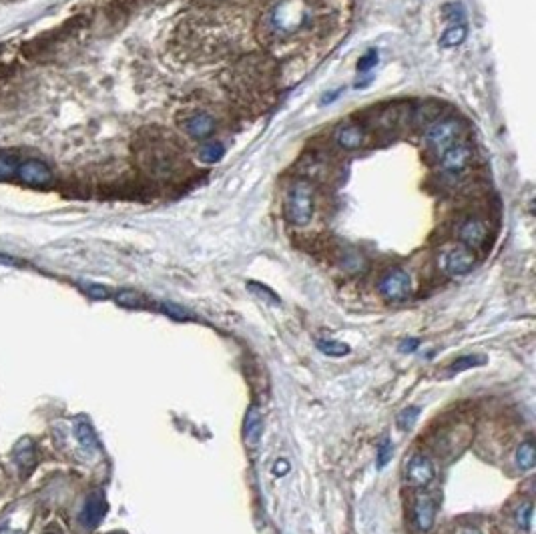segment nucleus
Masks as SVG:
<instances>
[{"mask_svg": "<svg viewBox=\"0 0 536 534\" xmlns=\"http://www.w3.org/2000/svg\"><path fill=\"white\" fill-rule=\"evenodd\" d=\"M418 416H420V408H418V406H408V408L402 410L400 416H398V428H400V430H410V428L416 424Z\"/></svg>", "mask_w": 536, "mask_h": 534, "instance_id": "obj_24", "label": "nucleus"}, {"mask_svg": "<svg viewBox=\"0 0 536 534\" xmlns=\"http://www.w3.org/2000/svg\"><path fill=\"white\" fill-rule=\"evenodd\" d=\"M287 470H289V464H287V462H285V460L275 462V466H273V474H275V476L287 474Z\"/></svg>", "mask_w": 536, "mask_h": 534, "instance_id": "obj_32", "label": "nucleus"}, {"mask_svg": "<svg viewBox=\"0 0 536 534\" xmlns=\"http://www.w3.org/2000/svg\"><path fill=\"white\" fill-rule=\"evenodd\" d=\"M20 161L13 153H0V179H11L18 173Z\"/></svg>", "mask_w": 536, "mask_h": 534, "instance_id": "obj_22", "label": "nucleus"}, {"mask_svg": "<svg viewBox=\"0 0 536 534\" xmlns=\"http://www.w3.org/2000/svg\"><path fill=\"white\" fill-rule=\"evenodd\" d=\"M75 436L76 440L81 442V446H85V448L97 446V434H95L89 422H85V420H78L75 424Z\"/></svg>", "mask_w": 536, "mask_h": 534, "instance_id": "obj_20", "label": "nucleus"}, {"mask_svg": "<svg viewBox=\"0 0 536 534\" xmlns=\"http://www.w3.org/2000/svg\"><path fill=\"white\" fill-rule=\"evenodd\" d=\"M161 310H163L167 315H171L173 320H191V315L189 313L185 312L183 308H179V306H175V303H161Z\"/></svg>", "mask_w": 536, "mask_h": 534, "instance_id": "obj_28", "label": "nucleus"}, {"mask_svg": "<svg viewBox=\"0 0 536 534\" xmlns=\"http://www.w3.org/2000/svg\"><path fill=\"white\" fill-rule=\"evenodd\" d=\"M336 143L343 151H356L364 145V131L357 125H342L336 131Z\"/></svg>", "mask_w": 536, "mask_h": 534, "instance_id": "obj_15", "label": "nucleus"}, {"mask_svg": "<svg viewBox=\"0 0 536 534\" xmlns=\"http://www.w3.org/2000/svg\"><path fill=\"white\" fill-rule=\"evenodd\" d=\"M406 482L412 486V488H426L430 486L436 478V464L432 462L430 456L426 454H412V458L406 464Z\"/></svg>", "mask_w": 536, "mask_h": 534, "instance_id": "obj_4", "label": "nucleus"}, {"mask_svg": "<svg viewBox=\"0 0 536 534\" xmlns=\"http://www.w3.org/2000/svg\"><path fill=\"white\" fill-rule=\"evenodd\" d=\"M249 289H254V292H257V296L266 297V299H269L271 303H280V297L275 296V294H273L271 289H268L266 285H259V283L252 282V283H249Z\"/></svg>", "mask_w": 536, "mask_h": 534, "instance_id": "obj_29", "label": "nucleus"}, {"mask_svg": "<svg viewBox=\"0 0 536 534\" xmlns=\"http://www.w3.org/2000/svg\"><path fill=\"white\" fill-rule=\"evenodd\" d=\"M104 512H106V502H104L103 494L99 492H92L87 502L83 506V512H81V522L87 526V528H97L103 520Z\"/></svg>", "mask_w": 536, "mask_h": 534, "instance_id": "obj_11", "label": "nucleus"}, {"mask_svg": "<svg viewBox=\"0 0 536 534\" xmlns=\"http://www.w3.org/2000/svg\"><path fill=\"white\" fill-rule=\"evenodd\" d=\"M87 292H89L90 297H97V299H106L109 297V289L103 285H89Z\"/></svg>", "mask_w": 536, "mask_h": 534, "instance_id": "obj_30", "label": "nucleus"}, {"mask_svg": "<svg viewBox=\"0 0 536 534\" xmlns=\"http://www.w3.org/2000/svg\"><path fill=\"white\" fill-rule=\"evenodd\" d=\"M145 157H149V159H143V161H147V169L153 171V173H157V175H167L171 169H173V155H171V151L167 147H155V145H151L145 151Z\"/></svg>", "mask_w": 536, "mask_h": 534, "instance_id": "obj_13", "label": "nucleus"}, {"mask_svg": "<svg viewBox=\"0 0 536 534\" xmlns=\"http://www.w3.org/2000/svg\"><path fill=\"white\" fill-rule=\"evenodd\" d=\"M376 62H378V50L372 48V50H368L362 59L357 60V71L359 73H368L370 69L376 67Z\"/></svg>", "mask_w": 536, "mask_h": 534, "instance_id": "obj_26", "label": "nucleus"}, {"mask_svg": "<svg viewBox=\"0 0 536 534\" xmlns=\"http://www.w3.org/2000/svg\"><path fill=\"white\" fill-rule=\"evenodd\" d=\"M390 460H392V444L390 440H382L378 448V468H384Z\"/></svg>", "mask_w": 536, "mask_h": 534, "instance_id": "obj_27", "label": "nucleus"}, {"mask_svg": "<svg viewBox=\"0 0 536 534\" xmlns=\"http://www.w3.org/2000/svg\"><path fill=\"white\" fill-rule=\"evenodd\" d=\"M536 462V450L532 440H524L516 450V464L521 470H532Z\"/></svg>", "mask_w": 536, "mask_h": 534, "instance_id": "obj_18", "label": "nucleus"}, {"mask_svg": "<svg viewBox=\"0 0 536 534\" xmlns=\"http://www.w3.org/2000/svg\"><path fill=\"white\" fill-rule=\"evenodd\" d=\"M225 155V147L219 143V141H209V143H203L199 151H197V157L203 161V163H217L221 161Z\"/></svg>", "mask_w": 536, "mask_h": 534, "instance_id": "obj_17", "label": "nucleus"}, {"mask_svg": "<svg viewBox=\"0 0 536 534\" xmlns=\"http://www.w3.org/2000/svg\"><path fill=\"white\" fill-rule=\"evenodd\" d=\"M468 36V27L466 22H454L450 25L444 34L440 36V46L442 48H454V46H460Z\"/></svg>", "mask_w": 536, "mask_h": 534, "instance_id": "obj_16", "label": "nucleus"}, {"mask_svg": "<svg viewBox=\"0 0 536 534\" xmlns=\"http://www.w3.org/2000/svg\"><path fill=\"white\" fill-rule=\"evenodd\" d=\"M317 350L328 357H342L350 354V345L338 340H317L315 341Z\"/></svg>", "mask_w": 536, "mask_h": 534, "instance_id": "obj_19", "label": "nucleus"}, {"mask_svg": "<svg viewBox=\"0 0 536 534\" xmlns=\"http://www.w3.org/2000/svg\"><path fill=\"white\" fill-rule=\"evenodd\" d=\"M486 362H488V360L484 356H462L448 368V374H460V371L476 368V366H484Z\"/></svg>", "mask_w": 536, "mask_h": 534, "instance_id": "obj_21", "label": "nucleus"}, {"mask_svg": "<svg viewBox=\"0 0 536 534\" xmlns=\"http://www.w3.org/2000/svg\"><path fill=\"white\" fill-rule=\"evenodd\" d=\"M462 135V125L456 119H440L432 123L426 131L424 143L436 155H442L444 151L456 145Z\"/></svg>", "mask_w": 536, "mask_h": 534, "instance_id": "obj_3", "label": "nucleus"}, {"mask_svg": "<svg viewBox=\"0 0 536 534\" xmlns=\"http://www.w3.org/2000/svg\"><path fill=\"white\" fill-rule=\"evenodd\" d=\"M315 16L312 0H277L263 13L257 30L268 45L285 43L310 32Z\"/></svg>", "mask_w": 536, "mask_h": 534, "instance_id": "obj_1", "label": "nucleus"}, {"mask_svg": "<svg viewBox=\"0 0 536 534\" xmlns=\"http://www.w3.org/2000/svg\"><path fill=\"white\" fill-rule=\"evenodd\" d=\"M117 303L123 306V308H129V310H137V308H143L145 306V299L141 297V294H137L133 289H121L119 294L115 296Z\"/></svg>", "mask_w": 536, "mask_h": 534, "instance_id": "obj_23", "label": "nucleus"}, {"mask_svg": "<svg viewBox=\"0 0 536 534\" xmlns=\"http://www.w3.org/2000/svg\"><path fill=\"white\" fill-rule=\"evenodd\" d=\"M532 512H535V506L532 502H524V505L518 508L516 512V524L521 526L524 533L530 530V524H532Z\"/></svg>", "mask_w": 536, "mask_h": 534, "instance_id": "obj_25", "label": "nucleus"}, {"mask_svg": "<svg viewBox=\"0 0 536 534\" xmlns=\"http://www.w3.org/2000/svg\"><path fill=\"white\" fill-rule=\"evenodd\" d=\"M16 175H18L20 181H25L27 185H34V187L48 185V183H50V179H53L50 169H48L43 161H36V159H30V161L20 163Z\"/></svg>", "mask_w": 536, "mask_h": 534, "instance_id": "obj_10", "label": "nucleus"}, {"mask_svg": "<svg viewBox=\"0 0 536 534\" xmlns=\"http://www.w3.org/2000/svg\"><path fill=\"white\" fill-rule=\"evenodd\" d=\"M458 238H460V241L464 243V247H468V249H478V247H482L486 238H488L486 223L480 221L476 217L466 219V221L460 225V229H458Z\"/></svg>", "mask_w": 536, "mask_h": 534, "instance_id": "obj_9", "label": "nucleus"}, {"mask_svg": "<svg viewBox=\"0 0 536 534\" xmlns=\"http://www.w3.org/2000/svg\"><path fill=\"white\" fill-rule=\"evenodd\" d=\"M313 183L310 179L299 177L296 179L285 193V201H283V213L285 219L294 225H308L313 217Z\"/></svg>", "mask_w": 536, "mask_h": 534, "instance_id": "obj_2", "label": "nucleus"}, {"mask_svg": "<svg viewBox=\"0 0 536 534\" xmlns=\"http://www.w3.org/2000/svg\"><path fill=\"white\" fill-rule=\"evenodd\" d=\"M183 131L195 141H203L215 131V121L211 119L207 113H195L183 121Z\"/></svg>", "mask_w": 536, "mask_h": 534, "instance_id": "obj_12", "label": "nucleus"}, {"mask_svg": "<svg viewBox=\"0 0 536 534\" xmlns=\"http://www.w3.org/2000/svg\"><path fill=\"white\" fill-rule=\"evenodd\" d=\"M378 289L387 301H404L412 292V280L404 269H392L380 280Z\"/></svg>", "mask_w": 536, "mask_h": 534, "instance_id": "obj_5", "label": "nucleus"}, {"mask_svg": "<svg viewBox=\"0 0 536 534\" xmlns=\"http://www.w3.org/2000/svg\"><path fill=\"white\" fill-rule=\"evenodd\" d=\"M442 261L448 275H466L468 271H472L476 257H474V252L468 247H454L444 255Z\"/></svg>", "mask_w": 536, "mask_h": 534, "instance_id": "obj_6", "label": "nucleus"}, {"mask_svg": "<svg viewBox=\"0 0 536 534\" xmlns=\"http://www.w3.org/2000/svg\"><path fill=\"white\" fill-rule=\"evenodd\" d=\"M261 432H263V416L257 406H249V410L245 414V424H243L245 442L249 446H255L261 438Z\"/></svg>", "mask_w": 536, "mask_h": 534, "instance_id": "obj_14", "label": "nucleus"}, {"mask_svg": "<svg viewBox=\"0 0 536 534\" xmlns=\"http://www.w3.org/2000/svg\"><path fill=\"white\" fill-rule=\"evenodd\" d=\"M472 161V149L466 143H456L440 155V165L446 173H462Z\"/></svg>", "mask_w": 536, "mask_h": 534, "instance_id": "obj_7", "label": "nucleus"}, {"mask_svg": "<svg viewBox=\"0 0 536 534\" xmlns=\"http://www.w3.org/2000/svg\"><path fill=\"white\" fill-rule=\"evenodd\" d=\"M412 516H414V524L420 533H428L432 530L436 524V500L430 494H420L414 500V508H412Z\"/></svg>", "mask_w": 536, "mask_h": 534, "instance_id": "obj_8", "label": "nucleus"}, {"mask_svg": "<svg viewBox=\"0 0 536 534\" xmlns=\"http://www.w3.org/2000/svg\"><path fill=\"white\" fill-rule=\"evenodd\" d=\"M460 534H482L478 528H474V526H466V528H462Z\"/></svg>", "mask_w": 536, "mask_h": 534, "instance_id": "obj_33", "label": "nucleus"}, {"mask_svg": "<svg viewBox=\"0 0 536 534\" xmlns=\"http://www.w3.org/2000/svg\"><path fill=\"white\" fill-rule=\"evenodd\" d=\"M418 345H420V340H404V343H400V352L402 354H406V352H414L416 350Z\"/></svg>", "mask_w": 536, "mask_h": 534, "instance_id": "obj_31", "label": "nucleus"}]
</instances>
